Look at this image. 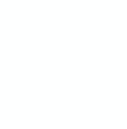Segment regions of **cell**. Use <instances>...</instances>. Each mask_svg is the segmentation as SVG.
<instances>
[{
    "label": "cell",
    "mask_w": 127,
    "mask_h": 129,
    "mask_svg": "<svg viewBox=\"0 0 127 129\" xmlns=\"http://www.w3.org/2000/svg\"><path fill=\"white\" fill-rule=\"evenodd\" d=\"M37 31V23L35 21H26L23 24V33L24 35H33Z\"/></svg>",
    "instance_id": "1"
}]
</instances>
